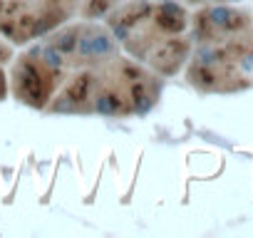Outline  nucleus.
I'll use <instances>...</instances> for the list:
<instances>
[{
    "label": "nucleus",
    "mask_w": 253,
    "mask_h": 238,
    "mask_svg": "<svg viewBox=\"0 0 253 238\" xmlns=\"http://www.w3.org/2000/svg\"><path fill=\"white\" fill-rule=\"evenodd\" d=\"M164 77L129 57L107 25L65 23L10 60L8 92L45 114L139 117L162 97Z\"/></svg>",
    "instance_id": "obj_1"
},
{
    "label": "nucleus",
    "mask_w": 253,
    "mask_h": 238,
    "mask_svg": "<svg viewBox=\"0 0 253 238\" xmlns=\"http://www.w3.org/2000/svg\"><path fill=\"white\" fill-rule=\"evenodd\" d=\"M186 82L204 94L253 87V0L248 5L211 3L191 15Z\"/></svg>",
    "instance_id": "obj_2"
},
{
    "label": "nucleus",
    "mask_w": 253,
    "mask_h": 238,
    "mask_svg": "<svg viewBox=\"0 0 253 238\" xmlns=\"http://www.w3.org/2000/svg\"><path fill=\"white\" fill-rule=\"evenodd\" d=\"M117 45L157 72L174 77L191 52V13L179 0H122L104 15Z\"/></svg>",
    "instance_id": "obj_3"
},
{
    "label": "nucleus",
    "mask_w": 253,
    "mask_h": 238,
    "mask_svg": "<svg viewBox=\"0 0 253 238\" xmlns=\"http://www.w3.org/2000/svg\"><path fill=\"white\" fill-rule=\"evenodd\" d=\"M75 15V0H0V38L25 47Z\"/></svg>",
    "instance_id": "obj_4"
},
{
    "label": "nucleus",
    "mask_w": 253,
    "mask_h": 238,
    "mask_svg": "<svg viewBox=\"0 0 253 238\" xmlns=\"http://www.w3.org/2000/svg\"><path fill=\"white\" fill-rule=\"evenodd\" d=\"M15 57V45H10L8 40L0 38V65H10V60Z\"/></svg>",
    "instance_id": "obj_5"
},
{
    "label": "nucleus",
    "mask_w": 253,
    "mask_h": 238,
    "mask_svg": "<svg viewBox=\"0 0 253 238\" xmlns=\"http://www.w3.org/2000/svg\"><path fill=\"white\" fill-rule=\"evenodd\" d=\"M5 97H8V72L0 65V99H5Z\"/></svg>",
    "instance_id": "obj_6"
}]
</instances>
